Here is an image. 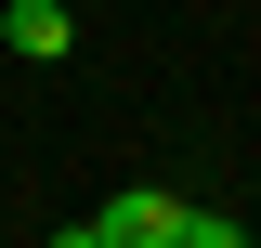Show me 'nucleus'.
Here are the masks:
<instances>
[{"mask_svg":"<svg viewBox=\"0 0 261 248\" xmlns=\"http://www.w3.org/2000/svg\"><path fill=\"white\" fill-rule=\"evenodd\" d=\"M39 248H105V222H65V235H39Z\"/></svg>","mask_w":261,"mask_h":248,"instance_id":"nucleus-4","label":"nucleus"},{"mask_svg":"<svg viewBox=\"0 0 261 248\" xmlns=\"http://www.w3.org/2000/svg\"><path fill=\"white\" fill-rule=\"evenodd\" d=\"M105 248H157V235H183V196H170V183H130V196H105Z\"/></svg>","mask_w":261,"mask_h":248,"instance_id":"nucleus-1","label":"nucleus"},{"mask_svg":"<svg viewBox=\"0 0 261 248\" xmlns=\"http://www.w3.org/2000/svg\"><path fill=\"white\" fill-rule=\"evenodd\" d=\"M183 248H248V222L235 209H183Z\"/></svg>","mask_w":261,"mask_h":248,"instance_id":"nucleus-3","label":"nucleus"},{"mask_svg":"<svg viewBox=\"0 0 261 248\" xmlns=\"http://www.w3.org/2000/svg\"><path fill=\"white\" fill-rule=\"evenodd\" d=\"M0 39H13L27 65H65V53H79V13H65V0H13V13H0Z\"/></svg>","mask_w":261,"mask_h":248,"instance_id":"nucleus-2","label":"nucleus"}]
</instances>
